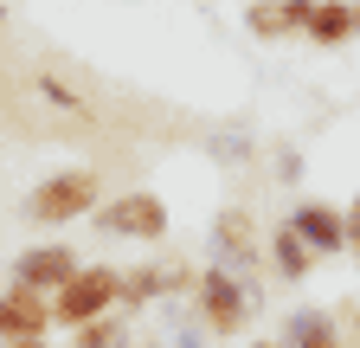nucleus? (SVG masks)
Instances as JSON below:
<instances>
[{"mask_svg":"<svg viewBox=\"0 0 360 348\" xmlns=\"http://www.w3.org/2000/svg\"><path fill=\"white\" fill-rule=\"evenodd\" d=\"M257 310H264V303H257L251 278L225 271V265H200L193 297H187V316L200 323V335H212V342H238V335L251 329Z\"/></svg>","mask_w":360,"mask_h":348,"instance_id":"nucleus-1","label":"nucleus"},{"mask_svg":"<svg viewBox=\"0 0 360 348\" xmlns=\"http://www.w3.org/2000/svg\"><path fill=\"white\" fill-rule=\"evenodd\" d=\"M110 194H103V174L97 168H58V174H45V181L26 194V220L32 226H45V232H52V226H71V220H90V213H97Z\"/></svg>","mask_w":360,"mask_h":348,"instance_id":"nucleus-2","label":"nucleus"},{"mask_svg":"<svg viewBox=\"0 0 360 348\" xmlns=\"http://www.w3.org/2000/svg\"><path fill=\"white\" fill-rule=\"evenodd\" d=\"M116 310H122V271L97 258V265H84V271L52 297V329L71 335V329L97 323V316H116Z\"/></svg>","mask_w":360,"mask_h":348,"instance_id":"nucleus-3","label":"nucleus"},{"mask_svg":"<svg viewBox=\"0 0 360 348\" xmlns=\"http://www.w3.org/2000/svg\"><path fill=\"white\" fill-rule=\"evenodd\" d=\"M90 226L103 239H135V245H161L167 239V200L155 187H129V194H110L97 213H90Z\"/></svg>","mask_w":360,"mask_h":348,"instance_id":"nucleus-4","label":"nucleus"},{"mask_svg":"<svg viewBox=\"0 0 360 348\" xmlns=\"http://www.w3.org/2000/svg\"><path fill=\"white\" fill-rule=\"evenodd\" d=\"M193 278H200V265H187V258H161V265L148 258V265L122 271V316L148 310V303H187Z\"/></svg>","mask_w":360,"mask_h":348,"instance_id":"nucleus-5","label":"nucleus"},{"mask_svg":"<svg viewBox=\"0 0 360 348\" xmlns=\"http://www.w3.org/2000/svg\"><path fill=\"white\" fill-rule=\"evenodd\" d=\"M212 265H225V271H257L264 265V232H257V213L245 206V200H232V206H219V220H212Z\"/></svg>","mask_w":360,"mask_h":348,"instance_id":"nucleus-6","label":"nucleus"},{"mask_svg":"<svg viewBox=\"0 0 360 348\" xmlns=\"http://www.w3.org/2000/svg\"><path fill=\"white\" fill-rule=\"evenodd\" d=\"M77 271H84V258H77V245H65V239H39V245L13 251V284H32V290H45V297H58Z\"/></svg>","mask_w":360,"mask_h":348,"instance_id":"nucleus-7","label":"nucleus"},{"mask_svg":"<svg viewBox=\"0 0 360 348\" xmlns=\"http://www.w3.org/2000/svg\"><path fill=\"white\" fill-rule=\"evenodd\" d=\"M39 335H52V297L7 278V284H0V348L39 342Z\"/></svg>","mask_w":360,"mask_h":348,"instance_id":"nucleus-8","label":"nucleus"},{"mask_svg":"<svg viewBox=\"0 0 360 348\" xmlns=\"http://www.w3.org/2000/svg\"><path fill=\"white\" fill-rule=\"evenodd\" d=\"M290 226L302 232V245L315 258H347V213L335 200H296L290 206Z\"/></svg>","mask_w":360,"mask_h":348,"instance_id":"nucleus-9","label":"nucleus"},{"mask_svg":"<svg viewBox=\"0 0 360 348\" xmlns=\"http://www.w3.org/2000/svg\"><path fill=\"white\" fill-rule=\"evenodd\" d=\"M264 265H270V271H277L283 284H302V278H309L315 265H322V258H315V251L302 245V232H296L290 220H277V226H270V232H264Z\"/></svg>","mask_w":360,"mask_h":348,"instance_id":"nucleus-10","label":"nucleus"},{"mask_svg":"<svg viewBox=\"0 0 360 348\" xmlns=\"http://www.w3.org/2000/svg\"><path fill=\"white\" fill-rule=\"evenodd\" d=\"M277 342H283V348H347V342H341V323H335L328 310H290Z\"/></svg>","mask_w":360,"mask_h":348,"instance_id":"nucleus-11","label":"nucleus"},{"mask_svg":"<svg viewBox=\"0 0 360 348\" xmlns=\"http://www.w3.org/2000/svg\"><path fill=\"white\" fill-rule=\"evenodd\" d=\"M309 46H347V39H354V0H315V13H309Z\"/></svg>","mask_w":360,"mask_h":348,"instance_id":"nucleus-12","label":"nucleus"},{"mask_svg":"<svg viewBox=\"0 0 360 348\" xmlns=\"http://www.w3.org/2000/svg\"><path fill=\"white\" fill-rule=\"evenodd\" d=\"M245 32H251V39H264V46H283V39H302L283 0H251V7H245Z\"/></svg>","mask_w":360,"mask_h":348,"instance_id":"nucleus-13","label":"nucleus"},{"mask_svg":"<svg viewBox=\"0 0 360 348\" xmlns=\"http://www.w3.org/2000/svg\"><path fill=\"white\" fill-rule=\"evenodd\" d=\"M71 348H135L129 342V316L116 310V316H97V323L71 329Z\"/></svg>","mask_w":360,"mask_h":348,"instance_id":"nucleus-14","label":"nucleus"},{"mask_svg":"<svg viewBox=\"0 0 360 348\" xmlns=\"http://www.w3.org/2000/svg\"><path fill=\"white\" fill-rule=\"evenodd\" d=\"M39 97H45V104H52V110H71V116L84 110V97L71 91V84H65V77H52V65H45V71H39Z\"/></svg>","mask_w":360,"mask_h":348,"instance_id":"nucleus-15","label":"nucleus"},{"mask_svg":"<svg viewBox=\"0 0 360 348\" xmlns=\"http://www.w3.org/2000/svg\"><path fill=\"white\" fill-rule=\"evenodd\" d=\"M341 213H347V258L360 265V194H354V200H347Z\"/></svg>","mask_w":360,"mask_h":348,"instance_id":"nucleus-16","label":"nucleus"},{"mask_svg":"<svg viewBox=\"0 0 360 348\" xmlns=\"http://www.w3.org/2000/svg\"><path fill=\"white\" fill-rule=\"evenodd\" d=\"M290 7V20H296V32H309V13H315V0H283Z\"/></svg>","mask_w":360,"mask_h":348,"instance_id":"nucleus-17","label":"nucleus"},{"mask_svg":"<svg viewBox=\"0 0 360 348\" xmlns=\"http://www.w3.org/2000/svg\"><path fill=\"white\" fill-rule=\"evenodd\" d=\"M13 348H52V335H39V342H13Z\"/></svg>","mask_w":360,"mask_h":348,"instance_id":"nucleus-18","label":"nucleus"},{"mask_svg":"<svg viewBox=\"0 0 360 348\" xmlns=\"http://www.w3.org/2000/svg\"><path fill=\"white\" fill-rule=\"evenodd\" d=\"M347 323H354V342H360V303H354V310H347Z\"/></svg>","mask_w":360,"mask_h":348,"instance_id":"nucleus-19","label":"nucleus"},{"mask_svg":"<svg viewBox=\"0 0 360 348\" xmlns=\"http://www.w3.org/2000/svg\"><path fill=\"white\" fill-rule=\"evenodd\" d=\"M245 348H283V342H245Z\"/></svg>","mask_w":360,"mask_h":348,"instance_id":"nucleus-20","label":"nucleus"},{"mask_svg":"<svg viewBox=\"0 0 360 348\" xmlns=\"http://www.w3.org/2000/svg\"><path fill=\"white\" fill-rule=\"evenodd\" d=\"M354 32H360V0H354Z\"/></svg>","mask_w":360,"mask_h":348,"instance_id":"nucleus-21","label":"nucleus"},{"mask_svg":"<svg viewBox=\"0 0 360 348\" xmlns=\"http://www.w3.org/2000/svg\"><path fill=\"white\" fill-rule=\"evenodd\" d=\"M0 26H7V0H0Z\"/></svg>","mask_w":360,"mask_h":348,"instance_id":"nucleus-22","label":"nucleus"},{"mask_svg":"<svg viewBox=\"0 0 360 348\" xmlns=\"http://www.w3.org/2000/svg\"><path fill=\"white\" fill-rule=\"evenodd\" d=\"M347 348H360V342H347Z\"/></svg>","mask_w":360,"mask_h":348,"instance_id":"nucleus-23","label":"nucleus"}]
</instances>
